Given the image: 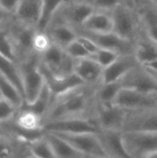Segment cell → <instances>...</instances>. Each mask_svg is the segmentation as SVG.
I'll list each match as a JSON object with an SVG mask.
<instances>
[{"instance_id":"cell-1","label":"cell","mask_w":157,"mask_h":158,"mask_svg":"<svg viewBox=\"0 0 157 158\" xmlns=\"http://www.w3.org/2000/svg\"><path fill=\"white\" fill-rule=\"evenodd\" d=\"M98 85L82 83L64 94L54 96L43 119V125L69 118L93 119L97 105L96 89Z\"/></svg>"},{"instance_id":"cell-2","label":"cell","mask_w":157,"mask_h":158,"mask_svg":"<svg viewBox=\"0 0 157 158\" xmlns=\"http://www.w3.org/2000/svg\"><path fill=\"white\" fill-rule=\"evenodd\" d=\"M123 142L131 158H157V131H123Z\"/></svg>"},{"instance_id":"cell-3","label":"cell","mask_w":157,"mask_h":158,"mask_svg":"<svg viewBox=\"0 0 157 158\" xmlns=\"http://www.w3.org/2000/svg\"><path fill=\"white\" fill-rule=\"evenodd\" d=\"M113 31L120 37L134 43L142 29V21L138 9L125 4L118 5L112 11Z\"/></svg>"},{"instance_id":"cell-4","label":"cell","mask_w":157,"mask_h":158,"mask_svg":"<svg viewBox=\"0 0 157 158\" xmlns=\"http://www.w3.org/2000/svg\"><path fill=\"white\" fill-rule=\"evenodd\" d=\"M19 64L23 83L24 103H31L45 84L43 74L40 69V56L34 54Z\"/></svg>"},{"instance_id":"cell-5","label":"cell","mask_w":157,"mask_h":158,"mask_svg":"<svg viewBox=\"0 0 157 158\" xmlns=\"http://www.w3.org/2000/svg\"><path fill=\"white\" fill-rule=\"evenodd\" d=\"M7 31L14 46L18 63L30 58L35 54L33 51L32 43L36 27L27 25L13 19L7 27Z\"/></svg>"},{"instance_id":"cell-6","label":"cell","mask_w":157,"mask_h":158,"mask_svg":"<svg viewBox=\"0 0 157 158\" xmlns=\"http://www.w3.org/2000/svg\"><path fill=\"white\" fill-rule=\"evenodd\" d=\"M74 61L67 50L53 43L51 47L40 56V64L56 76H67L74 72Z\"/></svg>"},{"instance_id":"cell-7","label":"cell","mask_w":157,"mask_h":158,"mask_svg":"<svg viewBox=\"0 0 157 158\" xmlns=\"http://www.w3.org/2000/svg\"><path fill=\"white\" fill-rule=\"evenodd\" d=\"M129 109L112 104L97 103L93 120L99 130H114L123 131Z\"/></svg>"},{"instance_id":"cell-8","label":"cell","mask_w":157,"mask_h":158,"mask_svg":"<svg viewBox=\"0 0 157 158\" xmlns=\"http://www.w3.org/2000/svg\"><path fill=\"white\" fill-rule=\"evenodd\" d=\"M78 35H83L93 40L99 48H105L116 52L118 55L134 54V43L124 39L115 33L109 32H93L81 28H74Z\"/></svg>"},{"instance_id":"cell-9","label":"cell","mask_w":157,"mask_h":158,"mask_svg":"<svg viewBox=\"0 0 157 158\" xmlns=\"http://www.w3.org/2000/svg\"><path fill=\"white\" fill-rule=\"evenodd\" d=\"M53 132V131H52ZM70 143L84 157L107 158L97 133H63L55 132Z\"/></svg>"},{"instance_id":"cell-10","label":"cell","mask_w":157,"mask_h":158,"mask_svg":"<svg viewBox=\"0 0 157 158\" xmlns=\"http://www.w3.org/2000/svg\"><path fill=\"white\" fill-rule=\"evenodd\" d=\"M119 81L124 88H130L148 94L157 95L156 79L142 64L130 70Z\"/></svg>"},{"instance_id":"cell-11","label":"cell","mask_w":157,"mask_h":158,"mask_svg":"<svg viewBox=\"0 0 157 158\" xmlns=\"http://www.w3.org/2000/svg\"><path fill=\"white\" fill-rule=\"evenodd\" d=\"M95 9L79 0H66L54 17L67 22L73 28L81 26Z\"/></svg>"},{"instance_id":"cell-12","label":"cell","mask_w":157,"mask_h":158,"mask_svg":"<svg viewBox=\"0 0 157 158\" xmlns=\"http://www.w3.org/2000/svg\"><path fill=\"white\" fill-rule=\"evenodd\" d=\"M157 131V106L129 110L123 131Z\"/></svg>"},{"instance_id":"cell-13","label":"cell","mask_w":157,"mask_h":158,"mask_svg":"<svg viewBox=\"0 0 157 158\" xmlns=\"http://www.w3.org/2000/svg\"><path fill=\"white\" fill-rule=\"evenodd\" d=\"M44 131L63 133H97L99 131L95 121L87 118H69L52 121L43 125Z\"/></svg>"},{"instance_id":"cell-14","label":"cell","mask_w":157,"mask_h":158,"mask_svg":"<svg viewBox=\"0 0 157 158\" xmlns=\"http://www.w3.org/2000/svg\"><path fill=\"white\" fill-rule=\"evenodd\" d=\"M114 104L129 110H134L157 106V99L155 95L123 87L118 93Z\"/></svg>"},{"instance_id":"cell-15","label":"cell","mask_w":157,"mask_h":158,"mask_svg":"<svg viewBox=\"0 0 157 158\" xmlns=\"http://www.w3.org/2000/svg\"><path fill=\"white\" fill-rule=\"evenodd\" d=\"M97 136L106 157H130L123 142V131L114 130H99Z\"/></svg>"},{"instance_id":"cell-16","label":"cell","mask_w":157,"mask_h":158,"mask_svg":"<svg viewBox=\"0 0 157 158\" xmlns=\"http://www.w3.org/2000/svg\"><path fill=\"white\" fill-rule=\"evenodd\" d=\"M139 64L134 54L119 55L114 62L104 69L102 82L118 81Z\"/></svg>"},{"instance_id":"cell-17","label":"cell","mask_w":157,"mask_h":158,"mask_svg":"<svg viewBox=\"0 0 157 158\" xmlns=\"http://www.w3.org/2000/svg\"><path fill=\"white\" fill-rule=\"evenodd\" d=\"M104 68L91 56L75 59L74 73L87 84L97 85L102 82Z\"/></svg>"},{"instance_id":"cell-18","label":"cell","mask_w":157,"mask_h":158,"mask_svg":"<svg viewBox=\"0 0 157 158\" xmlns=\"http://www.w3.org/2000/svg\"><path fill=\"white\" fill-rule=\"evenodd\" d=\"M40 69L43 74L45 83L48 85L49 89L52 92L53 97L59 95L61 94H64L82 83H84L76 73H71L67 76H56L53 73H51L49 70H47L44 67H43L40 64Z\"/></svg>"},{"instance_id":"cell-19","label":"cell","mask_w":157,"mask_h":158,"mask_svg":"<svg viewBox=\"0 0 157 158\" xmlns=\"http://www.w3.org/2000/svg\"><path fill=\"white\" fill-rule=\"evenodd\" d=\"M45 31L49 34L54 44L65 49L78 37L75 29L71 25L56 17L53 18Z\"/></svg>"},{"instance_id":"cell-20","label":"cell","mask_w":157,"mask_h":158,"mask_svg":"<svg viewBox=\"0 0 157 158\" xmlns=\"http://www.w3.org/2000/svg\"><path fill=\"white\" fill-rule=\"evenodd\" d=\"M134 55L142 65L157 60V43L146 33L143 26L134 40Z\"/></svg>"},{"instance_id":"cell-21","label":"cell","mask_w":157,"mask_h":158,"mask_svg":"<svg viewBox=\"0 0 157 158\" xmlns=\"http://www.w3.org/2000/svg\"><path fill=\"white\" fill-rule=\"evenodd\" d=\"M41 11L42 0H19L14 13V19L27 25L37 27Z\"/></svg>"},{"instance_id":"cell-22","label":"cell","mask_w":157,"mask_h":158,"mask_svg":"<svg viewBox=\"0 0 157 158\" xmlns=\"http://www.w3.org/2000/svg\"><path fill=\"white\" fill-rule=\"evenodd\" d=\"M76 28H81L93 32L113 31V19L111 11L94 10L81 26Z\"/></svg>"},{"instance_id":"cell-23","label":"cell","mask_w":157,"mask_h":158,"mask_svg":"<svg viewBox=\"0 0 157 158\" xmlns=\"http://www.w3.org/2000/svg\"><path fill=\"white\" fill-rule=\"evenodd\" d=\"M44 136L49 142L55 157L59 158H85L80 152H78L70 143L58 134L52 131H44Z\"/></svg>"},{"instance_id":"cell-24","label":"cell","mask_w":157,"mask_h":158,"mask_svg":"<svg viewBox=\"0 0 157 158\" xmlns=\"http://www.w3.org/2000/svg\"><path fill=\"white\" fill-rule=\"evenodd\" d=\"M138 11L143 30L157 43V6L147 1Z\"/></svg>"},{"instance_id":"cell-25","label":"cell","mask_w":157,"mask_h":158,"mask_svg":"<svg viewBox=\"0 0 157 158\" xmlns=\"http://www.w3.org/2000/svg\"><path fill=\"white\" fill-rule=\"evenodd\" d=\"M0 73L7 78L21 93L24 97L23 83L19 69V64L0 54Z\"/></svg>"},{"instance_id":"cell-26","label":"cell","mask_w":157,"mask_h":158,"mask_svg":"<svg viewBox=\"0 0 157 158\" xmlns=\"http://www.w3.org/2000/svg\"><path fill=\"white\" fill-rule=\"evenodd\" d=\"M52 100H53L52 92L49 89L48 85L45 83L44 86L43 87L42 91L38 94V96L35 98V100L31 103H23L21 107L33 111L34 113L39 115L43 119L44 116L46 115V113L51 106Z\"/></svg>"},{"instance_id":"cell-27","label":"cell","mask_w":157,"mask_h":158,"mask_svg":"<svg viewBox=\"0 0 157 158\" xmlns=\"http://www.w3.org/2000/svg\"><path fill=\"white\" fill-rule=\"evenodd\" d=\"M66 0H42V11L36 29L45 31L54 16Z\"/></svg>"},{"instance_id":"cell-28","label":"cell","mask_w":157,"mask_h":158,"mask_svg":"<svg viewBox=\"0 0 157 158\" xmlns=\"http://www.w3.org/2000/svg\"><path fill=\"white\" fill-rule=\"evenodd\" d=\"M120 81L101 82L96 89V100L100 104H112L122 89Z\"/></svg>"},{"instance_id":"cell-29","label":"cell","mask_w":157,"mask_h":158,"mask_svg":"<svg viewBox=\"0 0 157 158\" xmlns=\"http://www.w3.org/2000/svg\"><path fill=\"white\" fill-rule=\"evenodd\" d=\"M0 93L3 97L12 102L16 106L20 108L24 103V97L18 88L5 76L0 73Z\"/></svg>"},{"instance_id":"cell-30","label":"cell","mask_w":157,"mask_h":158,"mask_svg":"<svg viewBox=\"0 0 157 158\" xmlns=\"http://www.w3.org/2000/svg\"><path fill=\"white\" fill-rule=\"evenodd\" d=\"M28 146H29L31 156L32 157H55L52 147L49 142L47 141L46 137L44 136V134L42 137H39L35 140L28 142Z\"/></svg>"},{"instance_id":"cell-31","label":"cell","mask_w":157,"mask_h":158,"mask_svg":"<svg viewBox=\"0 0 157 158\" xmlns=\"http://www.w3.org/2000/svg\"><path fill=\"white\" fill-rule=\"evenodd\" d=\"M28 152V154L31 156L30 151H29V146H28V142L22 146L19 145L18 146L15 144V143L7 137V135H2L0 136V158L11 157L15 156L17 153L19 152Z\"/></svg>"},{"instance_id":"cell-32","label":"cell","mask_w":157,"mask_h":158,"mask_svg":"<svg viewBox=\"0 0 157 158\" xmlns=\"http://www.w3.org/2000/svg\"><path fill=\"white\" fill-rule=\"evenodd\" d=\"M53 44V41L49 34L46 31H39L36 29V31L33 36V51L35 54L42 56L43 53H45Z\"/></svg>"},{"instance_id":"cell-33","label":"cell","mask_w":157,"mask_h":158,"mask_svg":"<svg viewBox=\"0 0 157 158\" xmlns=\"http://www.w3.org/2000/svg\"><path fill=\"white\" fill-rule=\"evenodd\" d=\"M19 108L12 102L6 98H0V125H4L12 121L16 117Z\"/></svg>"},{"instance_id":"cell-34","label":"cell","mask_w":157,"mask_h":158,"mask_svg":"<svg viewBox=\"0 0 157 158\" xmlns=\"http://www.w3.org/2000/svg\"><path fill=\"white\" fill-rule=\"evenodd\" d=\"M0 54L18 62L14 46H13L10 35L8 33L7 28L0 30Z\"/></svg>"},{"instance_id":"cell-35","label":"cell","mask_w":157,"mask_h":158,"mask_svg":"<svg viewBox=\"0 0 157 158\" xmlns=\"http://www.w3.org/2000/svg\"><path fill=\"white\" fill-rule=\"evenodd\" d=\"M118 56L119 55L114 51L105 48H99L95 53H93L90 56L105 69V67L109 66L112 62H114Z\"/></svg>"},{"instance_id":"cell-36","label":"cell","mask_w":157,"mask_h":158,"mask_svg":"<svg viewBox=\"0 0 157 158\" xmlns=\"http://www.w3.org/2000/svg\"><path fill=\"white\" fill-rule=\"evenodd\" d=\"M66 50L68 54L74 59L87 57L91 56V54L87 51V49L81 44V43L77 38L66 47Z\"/></svg>"},{"instance_id":"cell-37","label":"cell","mask_w":157,"mask_h":158,"mask_svg":"<svg viewBox=\"0 0 157 158\" xmlns=\"http://www.w3.org/2000/svg\"><path fill=\"white\" fill-rule=\"evenodd\" d=\"M79 1L90 5L95 10H105V11H112L118 5L123 4L121 0H79Z\"/></svg>"},{"instance_id":"cell-38","label":"cell","mask_w":157,"mask_h":158,"mask_svg":"<svg viewBox=\"0 0 157 158\" xmlns=\"http://www.w3.org/2000/svg\"><path fill=\"white\" fill-rule=\"evenodd\" d=\"M77 39L81 43V44L87 49V51H88L91 55H93V53H95V52L99 49V47L97 46V44H96L93 40H91L90 38H88V37H86V36L78 35Z\"/></svg>"},{"instance_id":"cell-39","label":"cell","mask_w":157,"mask_h":158,"mask_svg":"<svg viewBox=\"0 0 157 158\" xmlns=\"http://www.w3.org/2000/svg\"><path fill=\"white\" fill-rule=\"evenodd\" d=\"M13 19H14V16L11 13L5 10L0 6V30L6 29L11 23V21L13 20Z\"/></svg>"},{"instance_id":"cell-40","label":"cell","mask_w":157,"mask_h":158,"mask_svg":"<svg viewBox=\"0 0 157 158\" xmlns=\"http://www.w3.org/2000/svg\"><path fill=\"white\" fill-rule=\"evenodd\" d=\"M19 0H0V6L6 10L7 12L11 13L14 16L16 8L18 6Z\"/></svg>"},{"instance_id":"cell-41","label":"cell","mask_w":157,"mask_h":158,"mask_svg":"<svg viewBox=\"0 0 157 158\" xmlns=\"http://www.w3.org/2000/svg\"><path fill=\"white\" fill-rule=\"evenodd\" d=\"M121 1H122L123 4H125V5L129 6H131V7L137 9V6H136V4H135L134 0H121Z\"/></svg>"},{"instance_id":"cell-42","label":"cell","mask_w":157,"mask_h":158,"mask_svg":"<svg viewBox=\"0 0 157 158\" xmlns=\"http://www.w3.org/2000/svg\"><path fill=\"white\" fill-rule=\"evenodd\" d=\"M134 2H135V4H136L137 9H138V8H140L143 5H144V4L147 2V0H134Z\"/></svg>"},{"instance_id":"cell-43","label":"cell","mask_w":157,"mask_h":158,"mask_svg":"<svg viewBox=\"0 0 157 158\" xmlns=\"http://www.w3.org/2000/svg\"><path fill=\"white\" fill-rule=\"evenodd\" d=\"M7 133H8V132L6 131V130L4 129L3 126L0 125V136H2V135H7Z\"/></svg>"},{"instance_id":"cell-44","label":"cell","mask_w":157,"mask_h":158,"mask_svg":"<svg viewBox=\"0 0 157 158\" xmlns=\"http://www.w3.org/2000/svg\"><path fill=\"white\" fill-rule=\"evenodd\" d=\"M146 68V67H145ZM152 74H153V76L156 79V81H157V70H154V69H148V68H146Z\"/></svg>"},{"instance_id":"cell-45","label":"cell","mask_w":157,"mask_h":158,"mask_svg":"<svg viewBox=\"0 0 157 158\" xmlns=\"http://www.w3.org/2000/svg\"><path fill=\"white\" fill-rule=\"evenodd\" d=\"M148 2H150V3H152V4H154V5H155L157 6V0H147Z\"/></svg>"},{"instance_id":"cell-46","label":"cell","mask_w":157,"mask_h":158,"mask_svg":"<svg viewBox=\"0 0 157 158\" xmlns=\"http://www.w3.org/2000/svg\"><path fill=\"white\" fill-rule=\"evenodd\" d=\"M0 98H3V95H2V94L0 93Z\"/></svg>"},{"instance_id":"cell-47","label":"cell","mask_w":157,"mask_h":158,"mask_svg":"<svg viewBox=\"0 0 157 158\" xmlns=\"http://www.w3.org/2000/svg\"><path fill=\"white\" fill-rule=\"evenodd\" d=\"M155 97H156V99H157V95H155Z\"/></svg>"}]
</instances>
